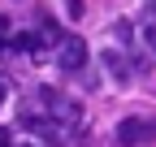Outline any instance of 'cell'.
I'll use <instances>...</instances> for the list:
<instances>
[{
	"mask_svg": "<svg viewBox=\"0 0 156 147\" xmlns=\"http://www.w3.org/2000/svg\"><path fill=\"white\" fill-rule=\"evenodd\" d=\"M156 138V121L147 117H126V121H117V143L122 147H143Z\"/></svg>",
	"mask_w": 156,
	"mask_h": 147,
	"instance_id": "cell-1",
	"label": "cell"
},
{
	"mask_svg": "<svg viewBox=\"0 0 156 147\" xmlns=\"http://www.w3.org/2000/svg\"><path fill=\"white\" fill-rule=\"evenodd\" d=\"M39 95H44V108H48V117L56 125H78V121H83L78 104H69L65 95H56V91H39Z\"/></svg>",
	"mask_w": 156,
	"mask_h": 147,
	"instance_id": "cell-2",
	"label": "cell"
},
{
	"mask_svg": "<svg viewBox=\"0 0 156 147\" xmlns=\"http://www.w3.org/2000/svg\"><path fill=\"white\" fill-rule=\"evenodd\" d=\"M56 56H61V69L78 74V69H87V43L78 39V35H65L61 48H56Z\"/></svg>",
	"mask_w": 156,
	"mask_h": 147,
	"instance_id": "cell-3",
	"label": "cell"
},
{
	"mask_svg": "<svg viewBox=\"0 0 156 147\" xmlns=\"http://www.w3.org/2000/svg\"><path fill=\"white\" fill-rule=\"evenodd\" d=\"M22 125H26L30 134H44L52 143H61V125H56L52 117H44V113H22Z\"/></svg>",
	"mask_w": 156,
	"mask_h": 147,
	"instance_id": "cell-4",
	"label": "cell"
},
{
	"mask_svg": "<svg viewBox=\"0 0 156 147\" xmlns=\"http://www.w3.org/2000/svg\"><path fill=\"white\" fill-rule=\"evenodd\" d=\"M104 65L113 69V78H117V82H126V78H130V65H126L122 52H104Z\"/></svg>",
	"mask_w": 156,
	"mask_h": 147,
	"instance_id": "cell-5",
	"label": "cell"
},
{
	"mask_svg": "<svg viewBox=\"0 0 156 147\" xmlns=\"http://www.w3.org/2000/svg\"><path fill=\"white\" fill-rule=\"evenodd\" d=\"M143 35H147V43L156 52V9H147V17H143Z\"/></svg>",
	"mask_w": 156,
	"mask_h": 147,
	"instance_id": "cell-6",
	"label": "cell"
},
{
	"mask_svg": "<svg viewBox=\"0 0 156 147\" xmlns=\"http://www.w3.org/2000/svg\"><path fill=\"white\" fill-rule=\"evenodd\" d=\"M65 9H69V17H83V0H69Z\"/></svg>",
	"mask_w": 156,
	"mask_h": 147,
	"instance_id": "cell-7",
	"label": "cell"
},
{
	"mask_svg": "<svg viewBox=\"0 0 156 147\" xmlns=\"http://www.w3.org/2000/svg\"><path fill=\"white\" fill-rule=\"evenodd\" d=\"M5 35H9V22L0 17V48H5Z\"/></svg>",
	"mask_w": 156,
	"mask_h": 147,
	"instance_id": "cell-8",
	"label": "cell"
},
{
	"mask_svg": "<svg viewBox=\"0 0 156 147\" xmlns=\"http://www.w3.org/2000/svg\"><path fill=\"white\" fill-rule=\"evenodd\" d=\"M0 147H9V130H5V125H0Z\"/></svg>",
	"mask_w": 156,
	"mask_h": 147,
	"instance_id": "cell-9",
	"label": "cell"
},
{
	"mask_svg": "<svg viewBox=\"0 0 156 147\" xmlns=\"http://www.w3.org/2000/svg\"><path fill=\"white\" fill-rule=\"evenodd\" d=\"M5 95H9V87H5V82H0V104H5Z\"/></svg>",
	"mask_w": 156,
	"mask_h": 147,
	"instance_id": "cell-10",
	"label": "cell"
}]
</instances>
